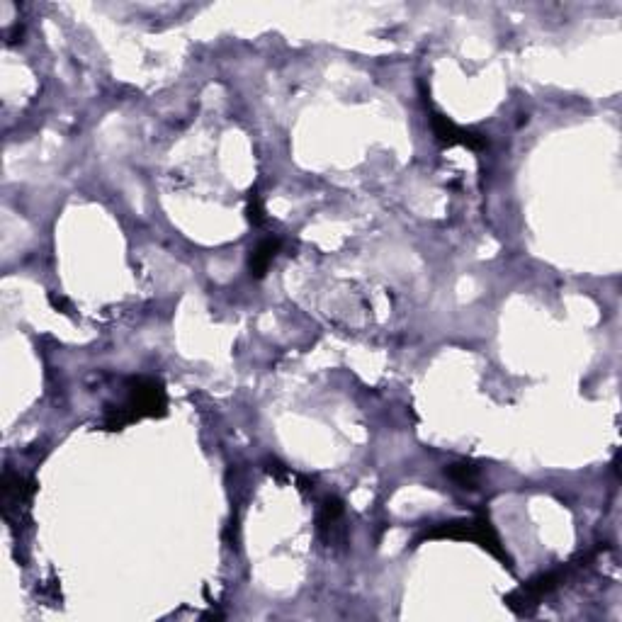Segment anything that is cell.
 I'll return each instance as SVG.
<instances>
[{"label": "cell", "instance_id": "obj_1", "mask_svg": "<svg viewBox=\"0 0 622 622\" xmlns=\"http://www.w3.org/2000/svg\"><path fill=\"white\" fill-rule=\"evenodd\" d=\"M168 414V392L166 384L158 377L137 375L124 382L122 404L107 406L103 428L105 431H122L132 423L144 418H163Z\"/></svg>", "mask_w": 622, "mask_h": 622}, {"label": "cell", "instance_id": "obj_2", "mask_svg": "<svg viewBox=\"0 0 622 622\" xmlns=\"http://www.w3.org/2000/svg\"><path fill=\"white\" fill-rule=\"evenodd\" d=\"M426 540H469L477 542L482 550H486L491 557H496L503 567H508V571H513V562L508 557L506 547L501 545V537L496 533V528L491 525L489 513L479 511L474 518L465 520H448V523H438L431 525V528L423 530L421 535L414 540V547L421 545Z\"/></svg>", "mask_w": 622, "mask_h": 622}, {"label": "cell", "instance_id": "obj_3", "mask_svg": "<svg viewBox=\"0 0 622 622\" xmlns=\"http://www.w3.org/2000/svg\"><path fill=\"white\" fill-rule=\"evenodd\" d=\"M3 518L10 525L13 533H18V528L30 520V503L37 494V482L35 479L22 477L15 469L5 467L3 472Z\"/></svg>", "mask_w": 622, "mask_h": 622}, {"label": "cell", "instance_id": "obj_4", "mask_svg": "<svg viewBox=\"0 0 622 622\" xmlns=\"http://www.w3.org/2000/svg\"><path fill=\"white\" fill-rule=\"evenodd\" d=\"M571 567H574V562H569L567 567H559L554 571H547V574L535 576V579H530L528 584H523L513 593H508V596L503 598V603H506L513 613L520 615V618H523V615H533L537 605L542 603V598L550 596L552 591H557V588L567 581Z\"/></svg>", "mask_w": 622, "mask_h": 622}, {"label": "cell", "instance_id": "obj_5", "mask_svg": "<svg viewBox=\"0 0 622 622\" xmlns=\"http://www.w3.org/2000/svg\"><path fill=\"white\" fill-rule=\"evenodd\" d=\"M431 127L435 139H438L443 146H448V149L450 146H467V149L472 151H484L486 146H489V139H486L482 132L460 127V124H455L450 117H445L443 112L438 110H431Z\"/></svg>", "mask_w": 622, "mask_h": 622}, {"label": "cell", "instance_id": "obj_6", "mask_svg": "<svg viewBox=\"0 0 622 622\" xmlns=\"http://www.w3.org/2000/svg\"><path fill=\"white\" fill-rule=\"evenodd\" d=\"M343 516H346V506L338 496H326L321 501L319 513H316V528H319L321 540L329 547L346 545V525H343Z\"/></svg>", "mask_w": 622, "mask_h": 622}, {"label": "cell", "instance_id": "obj_7", "mask_svg": "<svg viewBox=\"0 0 622 622\" xmlns=\"http://www.w3.org/2000/svg\"><path fill=\"white\" fill-rule=\"evenodd\" d=\"M282 248H285V241L280 236H268L258 243L256 248L248 256V273H251L253 280H263L265 273L270 270V265L275 263V258L280 256Z\"/></svg>", "mask_w": 622, "mask_h": 622}, {"label": "cell", "instance_id": "obj_8", "mask_svg": "<svg viewBox=\"0 0 622 622\" xmlns=\"http://www.w3.org/2000/svg\"><path fill=\"white\" fill-rule=\"evenodd\" d=\"M445 477L460 484L462 489H477L479 467H474L472 462H455V465L445 467Z\"/></svg>", "mask_w": 622, "mask_h": 622}, {"label": "cell", "instance_id": "obj_9", "mask_svg": "<svg viewBox=\"0 0 622 622\" xmlns=\"http://www.w3.org/2000/svg\"><path fill=\"white\" fill-rule=\"evenodd\" d=\"M246 219H248V222H251L253 226H263V224H265V207H263V200H260V195H258L256 190L248 192Z\"/></svg>", "mask_w": 622, "mask_h": 622}, {"label": "cell", "instance_id": "obj_10", "mask_svg": "<svg viewBox=\"0 0 622 622\" xmlns=\"http://www.w3.org/2000/svg\"><path fill=\"white\" fill-rule=\"evenodd\" d=\"M49 302H52V307H56V309H69V302H66L64 297L56 299V294H49Z\"/></svg>", "mask_w": 622, "mask_h": 622}]
</instances>
